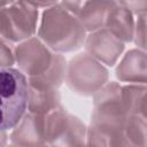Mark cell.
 <instances>
[{"label": "cell", "instance_id": "obj_17", "mask_svg": "<svg viewBox=\"0 0 147 147\" xmlns=\"http://www.w3.org/2000/svg\"><path fill=\"white\" fill-rule=\"evenodd\" d=\"M118 5L123 6L132 14L140 15L147 13V0H116Z\"/></svg>", "mask_w": 147, "mask_h": 147}, {"label": "cell", "instance_id": "obj_8", "mask_svg": "<svg viewBox=\"0 0 147 147\" xmlns=\"http://www.w3.org/2000/svg\"><path fill=\"white\" fill-rule=\"evenodd\" d=\"M85 52L100 61L101 63L113 67L124 52V41L117 38L107 28L90 32L85 39Z\"/></svg>", "mask_w": 147, "mask_h": 147}, {"label": "cell", "instance_id": "obj_3", "mask_svg": "<svg viewBox=\"0 0 147 147\" xmlns=\"http://www.w3.org/2000/svg\"><path fill=\"white\" fill-rule=\"evenodd\" d=\"M1 124L3 131L13 129L25 115L29 102V80L25 75L14 68L0 70Z\"/></svg>", "mask_w": 147, "mask_h": 147}, {"label": "cell", "instance_id": "obj_13", "mask_svg": "<svg viewBox=\"0 0 147 147\" xmlns=\"http://www.w3.org/2000/svg\"><path fill=\"white\" fill-rule=\"evenodd\" d=\"M106 28L124 42H131L134 37L136 28L133 14L116 2V5L109 10Z\"/></svg>", "mask_w": 147, "mask_h": 147}, {"label": "cell", "instance_id": "obj_5", "mask_svg": "<svg viewBox=\"0 0 147 147\" xmlns=\"http://www.w3.org/2000/svg\"><path fill=\"white\" fill-rule=\"evenodd\" d=\"M87 127L62 106L45 115V139L48 146L86 145Z\"/></svg>", "mask_w": 147, "mask_h": 147}, {"label": "cell", "instance_id": "obj_19", "mask_svg": "<svg viewBox=\"0 0 147 147\" xmlns=\"http://www.w3.org/2000/svg\"><path fill=\"white\" fill-rule=\"evenodd\" d=\"M88 0H61L62 7H64L69 13L74 14L75 16H78L83 7Z\"/></svg>", "mask_w": 147, "mask_h": 147}, {"label": "cell", "instance_id": "obj_15", "mask_svg": "<svg viewBox=\"0 0 147 147\" xmlns=\"http://www.w3.org/2000/svg\"><path fill=\"white\" fill-rule=\"evenodd\" d=\"M67 67H68V63H67L65 57L61 55L60 53H55L53 63L51 64L48 70L40 76L29 77L28 80L32 83H38V84H42L46 86L59 88L62 85V83L65 80Z\"/></svg>", "mask_w": 147, "mask_h": 147}, {"label": "cell", "instance_id": "obj_16", "mask_svg": "<svg viewBox=\"0 0 147 147\" xmlns=\"http://www.w3.org/2000/svg\"><path fill=\"white\" fill-rule=\"evenodd\" d=\"M133 41L138 48L147 52V13L138 15L134 28Z\"/></svg>", "mask_w": 147, "mask_h": 147}, {"label": "cell", "instance_id": "obj_4", "mask_svg": "<svg viewBox=\"0 0 147 147\" xmlns=\"http://www.w3.org/2000/svg\"><path fill=\"white\" fill-rule=\"evenodd\" d=\"M108 79V69L86 52L74 56L68 63L65 84L76 94L92 96Z\"/></svg>", "mask_w": 147, "mask_h": 147}, {"label": "cell", "instance_id": "obj_14", "mask_svg": "<svg viewBox=\"0 0 147 147\" xmlns=\"http://www.w3.org/2000/svg\"><path fill=\"white\" fill-rule=\"evenodd\" d=\"M124 137L126 146L147 147V117L141 114L129 115L124 127Z\"/></svg>", "mask_w": 147, "mask_h": 147}, {"label": "cell", "instance_id": "obj_21", "mask_svg": "<svg viewBox=\"0 0 147 147\" xmlns=\"http://www.w3.org/2000/svg\"><path fill=\"white\" fill-rule=\"evenodd\" d=\"M37 8H49L57 3L59 0H26Z\"/></svg>", "mask_w": 147, "mask_h": 147}, {"label": "cell", "instance_id": "obj_12", "mask_svg": "<svg viewBox=\"0 0 147 147\" xmlns=\"http://www.w3.org/2000/svg\"><path fill=\"white\" fill-rule=\"evenodd\" d=\"M116 2V0H88L77 17L87 32L103 29L109 10Z\"/></svg>", "mask_w": 147, "mask_h": 147}, {"label": "cell", "instance_id": "obj_1", "mask_svg": "<svg viewBox=\"0 0 147 147\" xmlns=\"http://www.w3.org/2000/svg\"><path fill=\"white\" fill-rule=\"evenodd\" d=\"M129 117L122 85L110 82L93 95V111L86 133L88 146H126L124 127Z\"/></svg>", "mask_w": 147, "mask_h": 147}, {"label": "cell", "instance_id": "obj_22", "mask_svg": "<svg viewBox=\"0 0 147 147\" xmlns=\"http://www.w3.org/2000/svg\"><path fill=\"white\" fill-rule=\"evenodd\" d=\"M14 1H16V0H1V6H2V7L9 6V5H11Z\"/></svg>", "mask_w": 147, "mask_h": 147}, {"label": "cell", "instance_id": "obj_18", "mask_svg": "<svg viewBox=\"0 0 147 147\" xmlns=\"http://www.w3.org/2000/svg\"><path fill=\"white\" fill-rule=\"evenodd\" d=\"M15 62H16L15 53L11 51V48L7 44L6 39H2L1 40V68H10Z\"/></svg>", "mask_w": 147, "mask_h": 147}, {"label": "cell", "instance_id": "obj_10", "mask_svg": "<svg viewBox=\"0 0 147 147\" xmlns=\"http://www.w3.org/2000/svg\"><path fill=\"white\" fill-rule=\"evenodd\" d=\"M115 75L123 83L147 85V52L140 48L127 51L116 67Z\"/></svg>", "mask_w": 147, "mask_h": 147}, {"label": "cell", "instance_id": "obj_6", "mask_svg": "<svg viewBox=\"0 0 147 147\" xmlns=\"http://www.w3.org/2000/svg\"><path fill=\"white\" fill-rule=\"evenodd\" d=\"M38 9L26 0H16L1 9V37L11 42L31 38L37 31Z\"/></svg>", "mask_w": 147, "mask_h": 147}, {"label": "cell", "instance_id": "obj_20", "mask_svg": "<svg viewBox=\"0 0 147 147\" xmlns=\"http://www.w3.org/2000/svg\"><path fill=\"white\" fill-rule=\"evenodd\" d=\"M136 114H141L145 117H147V85H146V88H145V91L142 92V94L140 96Z\"/></svg>", "mask_w": 147, "mask_h": 147}, {"label": "cell", "instance_id": "obj_7", "mask_svg": "<svg viewBox=\"0 0 147 147\" xmlns=\"http://www.w3.org/2000/svg\"><path fill=\"white\" fill-rule=\"evenodd\" d=\"M18 69L29 77H37L48 70L55 53L39 38L31 37L21 41L14 49Z\"/></svg>", "mask_w": 147, "mask_h": 147}, {"label": "cell", "instance_id": "obj_11", "mask_svg": "<svg viewBox=\"0 0 147 147\" xmlns=\"http://www.w3.org/2000/svg\"><path fill=\"white\" fill-rule=\"evenodd\" d=\"M61 106V95L59 88L29 82L28 110L30 113L46 115Z\"/></svg>", "mask_w": 147, "mask_h": 147}, {"label": "cell", "instance_id": "obj_9", "mask_svg": "<svg viewBox=\"0 0 147 147\" xmlns=\"http://www.w3.org/2000/svg\"><path fill=\"white\" fill-rule=\"evenodd\" d=\"M14 146H42L45 139V115L28 113L13 127L9 136Z\"/></svg>", "mask_w": 147, "mask_h": 147}, {"label": "cell", "instance_id": "obj_2", "mask_svg": "<svg viewBox=\"0 0 147 147\" xmlns=\"http://www.w3.org/2000/svg\"><path fill=\"white\" fill-rule=\"evenodd\" d=\"M38 38L56 53H70L85 44L86 30L77 16L56 3L42 11Z\"/></svg>", "mask_w": 147, "mask_h": 147}]
</instances>
